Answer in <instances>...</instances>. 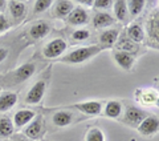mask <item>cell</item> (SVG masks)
Returning a JSON list of instances; mask_svg holds the SVG:
<instances>
[{"label":"cell","instance_id":"cell-21","mask_svg":"<svg viewBox=\"0 0 159 141\" xmlns=\"http://www.w3.org/2000/svg\"><path fill=\"white\" fill-rule=\"evenodd\" d=\"M15 132V127L12 120L7 116H0V137L7 139Z\"/></svg>","mask_w":159,"mask_h":141},{"label":"cell","instance_id":"cell-26","mask_svg":"<svg viewBox=\"0 0 159 141\" xmlns=\"http://www.w3.org/2000/svg\"><path fill=\"white\" fill-rule=\"evenodd\" d=\"M148 31H150V39L152 41H155V47L158 45V13H155V16H152V19L148 23Z\"/></svg>","mask_w":159,"mask_h":141},{"label":"cell","instance_id":"cell-19","mask_svg":"<svg viewBox=\"0 0 159 141\" xmlns=\"http://www.w3.org/2000/svg\"><path fill=\"white\" fill-rule=\"evenodd\" d=\"M73 3L68 2V0H60L56 3V7H54V13H56L57 17H68V15L73 11Z\"/></svg>","mask_w":159,"mask_h":141},{"label":"cell","instance_id":"cell-20","mask_svg":"<svg viewBox=\"0 0 159 141\" xmlns=\"http://www.w3.org/2000/svg\"><path fill=\"white\" fill-rule=\"evenodd\" d=\"M118 35H119L118 29H107V31L102 32L101 36H99V43L102 44L101 47H111L113 44H116Z\"/></svg>","mask_w":159,"mask_h":141},{"label":"cell","instance_id":"cell-22","mask_svg":"<svg viewBox=\"0 0 159 141\" xmlns=\"http://www.w3.org/2000/svg\"><path fill=\"white\" fill-rule=\"evenodd\" d=\"M7 6L9 8V12H11L12 17H15V19L24 17L25 11H27V7H25V4H24L23 2H15V0H12V2L7 3Z\"/></svg>","mask_w":159,"mask_h":141},{"label":"cell","instance_id":"cell-10","mask_svg":"<svg viewBox=\"0 0 159 141\" xmlns=\"http://www.w3.org/2000/svg\"><path fill=\"white\" fill-rule=\"evenodd\" d=\"M41 133H43V119L41 117H37L33 123H31L28 125L25 130H24V136L31 141L37 140L40 136H41Z\"/></svg>","mask_w":159,"mask_h":141},{"label":"cell","instance_id":"cell-16","mask_svg":"<svg viewBox=\"0 0 159 141\" xmlns=\"http://www.w3.org/2000/svg\"><path fill=\"white\" fill-rule=\"evenodd\" d=\"M17 100H19L17 93H3L0 96V112L9 110L13 105H16Z\"/></svg>","mask_w":159,"mask_h":141},{"label":"cell","instance_id":"cell-2","mask_svg":"<svg viewBox=\"0 0 159 141\" xmlns=\"http://www.w3.org/2000/svg\"><path fill=\"white\" fill-rule=\"evenodd\" d=\"M66 47H68V44H66L65 40L61 39V37H57V39L52 40V41H49L45 47H44L43 55L47 59H56L65 52Z\"/></svg>","mask_w":159,"mask_h":141},{"label":"cell","instance_id":"cell-8","mask_svg":"<svg viewBox=\"0 0 159 141\" xmlns=\"http://www.w3.org/2000/svg\"><path fill=\"white\" fill-rule=\"evenodd\" d=\"M34 119V112L31 109H20L19 112L15 113L13 116V127L15 128H21L27 125Z\"/></svg>","mask_w":159,"mask_h":141},{"label":"cell","instance_id":"cell-23","mask_svg":"<svg viewBox=\"0 0 159 141\" xmlns=\"http://www.w3.org/2000/svg\"><path fill=\"white\" fill-rule=\"evenodd\" d=\"M117 49H119L121 52H126L129 55H134L138 52V44L133 43L129 39H122L121 41L117 44Z\"/></svg>","mask_w":159,"mask_h":141},{"label":"cell","instance_id":"cell-35","mask_svg":"<svg viewBox=\"0 0 159 141\" xmlns=\"http://www.w3.org/2000/svg\"><path fill=\"white\" fill-rule=\"evenodd\" d=\"M6 6H7V2H4V0H0V11L6 8Z\"/></svg>","mask_w":159,"mask_h":141},{"label":"cell","instance_id":"cell-12","mask_svg":"<svg viewBox=\"0 0 159 141\" xmlns=\"http://www.w3.org/2000/svg\"><path fill=\"white\" fill-rule=\"evenodd\" d=\"M49 31H51V27H49L48 23L37 22L36 24H33V26L31 27V29H29V36H31L32 39H34V40L43 39L49 33Z\"/></svg>","mask_w":159,"mask_h":141},{"label":"cell","instance_id":"cell-28","mask_svg":"<svg viewBox=\"0 0 159 141\" xmlns=\"http://www.w3.org/2000/svg\"><path fill=\"white\" fill-rule=\"evenodd\" d=\"M53 4L52 0H37L36 3H34V8H33V12L34 13H41L44 11H47V9L51 7Z\"/></svg>","mask_w":159,"mask_h":141},{"label":"cell","instance_id":"cell-5","mask_svg":"<svg viewBox=\"0 0 159 141\" xmlns=\"http://www.w3.org/2000/svg\"><path fill=\"white\" fill-rule=\"evenodd\" d=\"M68 23L70 26H85L89 23V15L82 7H74L73 11L68 15Z\"/></svg>","mask_w":159,"mask_h":141},{"label":"cell","instance_id":"cell-25","mask_svg":"<svg viewBox=\"0 0 159 141\" xmlns=\"http://www.w3.org/2000/svg\"><path fill=\"white\" fill-rule=\"evenodd\" d=\"M143 7H145V2H142V0H131L127 3V11L130 12L131 16L139 15L143 11Z\"/></svg>","mask_w":159,"mask_h":141},{"label":"cell","instance_id":"cell-31","mask_svg":"<svg viewBox=\"0 0 159 141\" xmlns=\"http://www.w3.org/2000/svg\"><path fill=\"white\" fill-rule=\"evenodd\" d=\"M9 28V22L7 20V17L4 16L3 13H0V33L7 31V29Z\"/></svg>","mask_w":159,"mask_h":141},{"label":"cell","instance_id":"cell-33","mask_svg":"<svg viewBox=\"0 0 159 141\" xmlns=\"http://www.w3.org/2000/svg\"><path fill=\"white\" fill-rule=\"evenodd\" d=\"M8 56V49L7 48H0V63L3 60H6V57Z\"/></svg>","mask_w":159,"mask_h":141},{"label":"cell","instance_id":"cell-11","mask_svg":"<svg viewBox=\"0 0 159 141\" xmlns=\"http://www.w3.org/2000/svg\"><path fill=\"white\" fill-rule=\"evenodd\" d=\"M74 108L81 110L85 114H90V116H97L101 113L102 110V104L99 101H85V103H80L76 104Z\"/></svg>","mask_w":159,"mask_h":141},{"label":"cell","instance_id":"cell-27","mask_svg":"<svg viewBox=\"0 0 159 141\" xmlns=\"http://www.w3.org/2000/svg\"><path fill=\"white\" fill-rule=\"evenodd\" d=\"M85 141H105V134H103V132H102L101 129L92 128L86 133Z\"/></svg>","mask_w":159,"mask_h":141},{"label":"cell","instance_id":"cell-3","mask_svg":"<svg viewBox=\"0 0 159 141\" xmlns=\"http://www.w3.org/2000/svg\"><path fill=\"white\" fill-rule=\"evenodd\" d=\"M45 89H47L45 80H39V81H36L31 87L29 92L27 93L25 103L31 104V105L40 103V101H41V99H43V96H44V93H45Z\"/></svg>","mask_w":159,"mask_h":141},{"label":"cell","instance_id":"cell-6","mask_svg":"<svg viewBox=\"0 0 159 141\" xmlns=\"http://www.w3.org/2000/svg\"><path fill=\"white\" fill-rule=\"evenodd\" d=\"M34 64L33 63H27V64H23L21 67H19L16 70L13 72L12 75V80L15 83H23L28 80L29 77L34 73Z\"/></svg>","mask_w":159,"mask_h":141},{"label":"cell","instance_id":"cell-17","mask_svg":"<svg viewBox=\"0 0 159 141\" xmlns=\"http://www.w3.org/2000/svg\"><path fill=\"white\" fill-rule=\"evenodd\" d=\"M103 112H105L103 114L109 119H117L122 113V105L119 101H117V100H110V101L106 103V107H105Z\"/></svg>","mask_w":159,"mask_h":141},{"label":"cell","instance_id":"cell-34","mask_svg":"<svg viewBox=\"0 0 159 141\" xmlns=\"http://www.w3.org/2000/svg\"><path fill=\"white\" fill-rule=\"evenodd\" d=\"M82 4H86V6H93V2L92 0H81V2H80V6H82Z\"/></svg>","mask_w":159,"mask_h":141},{"label":"cell","instance_id":"cell-32","mask_svg":"<svg viewBox=\"0 0 159 141\" xmlns=\"http://www.w3.org/2000/svg\"><path fill=\"white\" fill-rule=\"evenodd\" d=\"M12 141H31V140L27 139L24 134H19V133H16V134H13Z\"/></svg>","mask_w":159,"mask_h":141},{"label":"cell","instance_id":"cell-13","mask_svg":"<svg viewBox=\"0 0 159 141\" xmlns=\"http://www.w3.org/2000/svg\"><path fill=\"white\" fill-rule=\"evenodd\" d=\"M114 60L116 63L125 70H130L134 65V57L133 55H129L126 52H121V51H116L114 52Z\"/></svg>","mask_w":159,"mask_h":141},{"label":"cell","instance_id":"cell-24","mask_svg":"<svg viewBox=\"0 0 159 141\" xmlns=\"http://www.w3.org/2000/svg\"><path fill=\"white\" fill-rule=\"evenodd\" d=\"M113 8H114V15L118 20H125L126 15H127V2L125 0H117L113 3Z\"/></svg>","mask_w":159,"mask_h":141},{"label":"cell","instance_id":"cell-14","mask_svg":"<svg viewBox=\"0 0 159 141\" xmlns=\"http://www.w3.org/2000/svg\"><path fill=\"white\" fill-rule=\"evenodd\" d=\"M116 20L113 19V16L107 12H97L93 17V26L94 28H105L114 24Z\"/></svg>","mask_w":159,"mask_h":141},{"label":"cell","instance_id":"cell-15","mask_svg":"<svg viewBox=\"0 0 159 141\" xmlns=\"http://www.w3.org/2000/svg\"><path fill=\"white\" fill-rule=\"evenodd\" d=\"M127 37H129V40H131L133 43L139 44L145 40V32H143V29L139 24L133 23L127 28Z\"/></svg>","mask_w":159,"mask_h":141},{"label":"cell","instance_id":"cell-18","mask_svg":"<svg viewBox=\"0 0 159 141\" xmlns=\"http://www.w3.org/2000/svg\"><path fill=\"white\" fill-rule=\"evenodd\" d=\"M72 119H73V116H72L70 112H66V110H60V112H56L53 114L52 121H53V124L56 125V127L62 128V127H66V125L70 124Z\"/></svg>","mask_w":159,"mask_h":141},{"label":"cell","instance_id":"cell-7","mask_svg":"<svg viewBox=\"0 0 159 141\" xmlns=\"http://www.w3.org/2000/svg\"><path fill=\"white\" fill-rule=\"evenodd\" d=\"M158 92L155 89H138L137 100L143 105H157L158 104Z\"/></svg>","mask_w":159,"mask_h":141},{"label":"cell","instance_id":"cell-30","mask_svg":"<svg viewBox=\"0 0 159 141\" xmlns=\"http://www.w3.org/2000/svg\"><path fill=\"white\" fill-rule=\"evenodd\" d=\"M113 3L114 2L111 0H96V2H93V7L97 9H107L113 7Z\"/></svg>","mask_w":159,"mask_h":141},{"label":"cell","instance_id":"cell-9","mask_svg":"<svg viewBox=\"0 0 159 141\" xmlns=\"http://www.w3.org/2000/svg\"><path fill=\"white\" fill-rule=\"evenodd\" d=\"M145 112L141 110L137 107H131L129 105L126 108V112H125V121L131 124V125H139L142 123V120L145 119Z\"/></svg>","mask_w":159,"mask_h":141},{"label":"cell","instance_id":"cell-4","mask_svg":"<svg viewBox=\"0 0 159 141\" xmlns=\"http://www.w3.org/2000/svg\"><path fill=\"white\" fill-rule=\"evenodd\" d=\"M159 121L157 116H147L142 120V123L138 125V132L143 136H152L158 133Z\"/></svg>","mask_w":159,"mask_h":141},{"label":"cell","instance_id":"cell-29","mask_svg":"<svg viewBox=\"0 0 159 141\" xmlns=\"http://www.w3.org/2000/svg\"><path fill=\"white\" fill-rule=\"evenodd\" d=\"M90 36V32L88 29H77L72 33V39L76 40V41H82V40H86Z\"/></svg>","mask_w":159,"mask_h":141},{"label":"cell","instance_id":"cell-1","mask_svg":"<svg viewBox=\"0 0 159 141\" xmlns=\"http://www.w3.org/2000/svg\"><path fill=\"white\" fill-rule=\"evenodd\" d=\"M103 47L101 45H89V47H80L74 49L73 52L66 55L65 57H62V61L65 63H72V64H80L86 61L88 59L96 56L98 52H101Z\"/></svg>","mask_w":159,"mask_h":141}]
</instances>
